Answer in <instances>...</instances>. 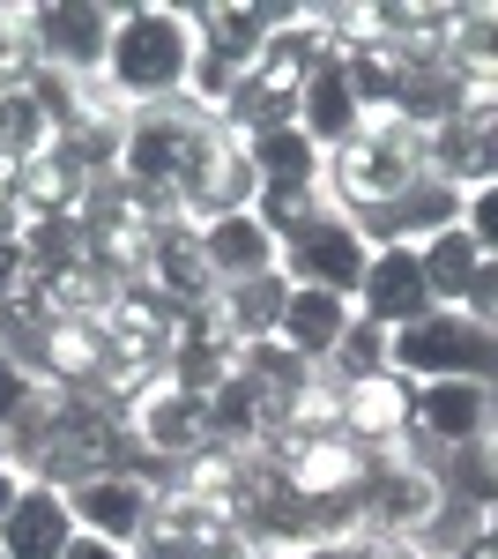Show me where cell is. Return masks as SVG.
<instances>
[{"label": "cell", "mask_w": 498, "mask_h": 559, "mask_svg": "<svg viewBox=\"0 0 498 559\" xmlns=\"http://www.w3.org/2000/svg\"><path fill=\"white\" fill-rule=\"evenodd\" d=\"M194 23L186 8H120L112 23V52H105V83L134 97V105H165L186 97L194 83Z\"/></svg>", "instance_id": "obj_1"}, {"label": "cell", "mask_w": 498, "mask_h": 559, "mask_svg": "<svg viewBox=\"0 0 498 559\" xmlns=\"http://www.w3.org/2000/svg\"><path fill=\"white\" fill-rule=\"evenodd\" d=\"M387 373L394 381H484L498 388V329L484 321H469L454 306H439V313H424L410 329H394L387 336Z\"/></svg>", "instance_id": "obj_2"}, {"label": "cell", "mask_w": 498, "mask_h": 559, "mask_svg": "<svg viewBox=\"0 0 498 559\" xmlns=\"http://www.w3.org/2000/svg\"><path fill=\"white\" fill-rule=\"evenodd\" d=\"M328 179H335V194L350 202V216L387 210L402 187L424 179V134L402 128L394 112H365V128L350 134L342 150H328Z\"/></svg>", "instance_id": "obj_3"}, {"label": "cell", "mask_w": 498, "mask_h": 559, "mask_svg": "<svg viewBox=\"0 0 498 559\" xmlns=\"http://www.w3.org/2000/svg\"><path fill=\"white\" fill-rule=\"evenodd\" d=\"M365 261H373V247H365L350 210H320L297 239H283V276L313 284V292H335L350 306H357V284H365Z\"/></svg>", "instance_id": "obj_4"}, {"label": "cell", "mask_w": 498, "mask_h": 559, "mask_svg": "<svg viewBox=\"0 0 498 559\" xmlns=\"http://www.w3.org/2000/svg\"><path fill=\"white\" fill-rule=\"evenodd\" d=\"M402 426L424 432V440H439L447 455H454V448H484L491 426H498V388H484V381H416Z\"/></svg>", "instance_id": "obj_5"}, {"label": "cell", "mask_w": 498, "mask_h": 559, "mask_svg": "<svg viewBox=\"0 0 498 559\" xmlns=\"http://www.w3.org/2000/svg\"><path fill=\"white\" fill-rule=\"evenodd\" d=\"M31 52L38 68H60V75H105V52H112V8H89V0H68V8H31Z\"/></svg>", "instance_id": "obj_6"}, {"label": "cell", "mask_w": 498, "mask_h": 559, "mask_svg": "<svg viewBox=\"0 0 498 559\" xmlns=\"http://www.w3.org/2000/svg\"><path fill=\"white\" fill-rule=\"evenodd\" d=\"M68 508H75V530L105 537V545H142V530L157 522V492L142 471H97L83 485H68Z\"/></svg>", "instance_id": "obj_7"}, {"label": "cell", "mask_w": 498, "mask_h": 559, "mask_svg": "<svg viewBox=\"0 0 498 559\" xmlns=\"http://www.w3.org/2000/svg\"><path fill=\"white\" fill-rule=\"evenodd\" d=\"M424 313H439L432 306V284H424V261L416 247H373L365 261V284H357V321H373V329H410Z\"/></svg>", "instance_id": "obj_8"}, {"label": "cell", "mask_w": 498, "mask_h": 559, "mask_svg": "<svg viewBox=\"0 0 498 559\" xmlns=\"http://www.w3.org/2000/svg\"><path fill=\"white\" fill-rule=\"evenodd\" d=\"M194 239H202V261L208 276L231 292V284H246V276H268V269H283V247L268 239V224L253 210H231V216H208L194 224Z\"/></svg>", "instance_id": "obj_9"}, {"label": "cell", "mask_w": 498, "mask_h": 559, "mask_svg": "<svg viewBox=\"0 0 498 559\" xmlns=\"http://www.w3.org/2000/svg\"><path fill=\"white\" fill-rule=\"evenodd\" d=\"M75 545V508H68V492L60 485H23V500H15V515L0 522V559H60Z\"/></svg>", "instance_id": "obj_10"}, {"label": "cell", "mask_w": 498, "mask_h": 559, "mask_svg": "<svg viewBox=\"0 0 498 559\" xmlns=\"http://www.w3.org/2000/svg\"><path fill=\"white\" fill-rule=\"evenodd\" d=\"M350 321H357V306L335 299V292H313V284H291V306H283V329H276V344L297 350L305 366L313 358H335V344L350 336Z\"/></svg>", "instance_id": "obj_11"}, {"label": "cell", "mask_w": 498, "mask_h": 559, "mask_svg": "<svg viewBox=\"0 0 498 559\" xmlns=\"http://www.w3.org/2000/svg\"><path fill=\"white\" fill-rule=\"evenodd\" d=\"M246 165H253L260 187H320L328 179V150L297 128V120H283V128L246 134Z\"/></svg>", "instance_id": "obj_12"}, {"label": "cell", "mask_w": 498, "mask_h": 559, "mask_svg": "<svg viewBox=\"0 0 498 559\" xmlns=\"http://www.w3.org/2000/svg\"><path fill=\"white\" fill-rule=\"evenodd\" d=\"M297 128L313 134L320 150H342L350 134L365 128V105H357V90L342 75V60H328V68L305 75V90H297Z\"/></svg>", "instance_id": "obj_13"}, {"label": "cell", "mask_w": 498, "mask_h": 559, "mask_svg": "<svg viewBox=\"0 0 498 559\" xmlns=\"http://www.w3.org/2000/svg\"><path fill=\"white\" fill-rule=\"evenodd\" d=\"M357 508L379 522V537H394V530H416V522L439 515V485L424 471H394V463H379L365 477V492H357Z\"/></svg>", "instance_id": "obj_14"}, {"label": "cell", "mask_w": 498, "mask_h": 559, "mask_svg": "<svg viewBox=\"0 0 498 559\" xmlns=\"http://www.w3.org/2000/svg\"><path fill=\"white\" fill-rule=\"evenodd\" d=\"M134 432H142L157 455H171V448H194V440L208 432V395H194V388H179V381L149 388V395L134 403Z\"/></svg>", "instance_id": "obj_15"}, {"label": "cell", "mask_w": 498, "mask_h": 559, "mask_svg": "<svg viewBox=\"0 0 498 559\" xmlns=\"http://www.w3.org/2000/svg\"><path fill=\"white\" fill-rule=\"evenodd\" d=\"M283 306H291V276H283V269L231 284V292H223V329H231V344H276Z\"/></svg>", "instance_id": "obj_16"}, {"label": "cell", "mask_w": 498, "mask_h": 559, "mask_svg": "<svg viewBox=\"0 0 498 559\" xmlns=\"http://www.w3.org/2000/svg\"><path fill=\"white\" fill-rule=\"evenodd\" d=\"M416 261H424V284H432V306H454L469 299V284H476V239L461 231V224H447V231H432L424 247H416Z\"/></svg>", "instance_id": "obj_17"}, {"label": "cell", "mask_w": 498, "mask_h": 559, "mask_svg": "<svg viewBox=\"0 0 498 559\" xmlns=\"http://www.w3.org/2000/svg\"><path fill=\"white\" fill-rule=\"evenodd\" d=\"M447 60L469 90L498 83V8H454V31H447Z\"/></svg>", "instance_id": "obj_18"}, {"label": "cell", "mask_w": 498, "mask_h": 559, "mask_svg": "<svg viewBox=\"0 0 498 559\" xmlns=\"http://www.w3.org/2000/svg\"><path fill=\"white\" fill-rule=\"evenodd\" d=\"M157 284H165L171 299H202L208 284H216V276H208V261H202V239H194V231H186V239H179V231H165V239H157Z\"/></svg>", "instance_id": "obj_19"}, {"label": "cell", "mask_w": 498, "mask_h": 559, "mask_svg": "<svg viewBox=\"0 0 498 559\" xmlns=\"http://www.w3.org/2000/svg\"><path fill=\"white\" fill-rule=\"evenodd\" d=\"M320 210H328V202H320V187H260V194H253V216L268 224V239H276V247L297 239Z\"/></svg>", "instance_id": "obj_20"}, {"label": "cell", "mask_w": 498, "mask_h": 559, "mask_svg": "<svg viewBox=\"0 0 498 559\" xmlns=\"http://www.w3.org/2000/svg\"><path fill=\"white\" fill-rule=\"evenodd\" d=\"M328 366H335V373H342L350 388L379 381V373H387V329H373V321H350V336L335 344Z\"/></svg>", "instance_id": "obj_21"}, {"label": "cell", "mask_w": 498, "mask_h": 559, "mask_svg": "<svg viewBox=\"0 0 498 559\" xmlns=\"http://www.w3.org/2000/svg\"><path fill=\"white\" fill-rule=\"evenodd\" d=\"M447 485H454V500H469V508H476V500L491 508L498 500V448L491 440H484V448H454V455H447Z\"/></svg>", "instance_id": "obj_22"}, {"label": "cell", "mask_w": 498, "mask_h": 559, "mask_svg": "<svg viewBox=\"0 0 498 559\" xmlns=\"http://www.w3.org/2000/svg\"><path fill=\"white\" fill-rule=\"evenodd\" d=\"M461 231L476 239L484 261H498V187H469L461 194Z\"/></svg>", "instance_id": "obj_23"}, {"label": "cell", "mask_w": 498, "mask_h": 559, "mask_svg": "<svg viewBox=\"0 0 498 559\" xmlns=\"http://www.w3.org/2000/svg\"><path fill=\"white\" fill-rule=\"evenodd\" d=\"M31 403H38V381H31V373H23V366L0 350V440H8V426H15Z\"/></svg>", "instance_id": "obj_24"}, {"label": "cell", "mask_w": 498, "mask_h": 559, "mask_svg": "<svg viewBox=\"0 0 498 559\" xmlns=\"http://www.w3.org/2000/svg\"><path fill=\"white\" fill-rule=\"evenodd\" d=\"M469 187H498V105L476 112V165H469Z\"/></svg>", "instance_id": "obj_25"}, {"label": "cell", "mask_w": 498, "mask_h": 559, "mask_svg": "<svg viewBox=\"0 0 498 559\" xmlns=\"http://www.w3.org/2000/svg\"><path fill=\"white\" fill-rule=\"evenodd\" d=\"M461 313H469V321H484V329H498V261H476V284H469Z\"/></svg>", "instance_id": "obj_26"}, {"label": "cell", "mask_w": 498, "mask_h": 559, "mask_svg": "<svg viewBox=\"0 0 498 559\" xmlns=\"http://www.w3.org/2000/svg\"><path fill=\"white\" fill-rule=\"evenodd\" d=\"M60 559H134V552H126V545H105V537H89V530H75V545H68Z\"/></svg>", "instance_id": "obj_27"}, {"label": "cell", "mask_w": 498, "mask_h": 559, "mask_svg": "<svg viewBox=\"0 0 498 559\" xmlns=\"http://www.w3.org/2000/svg\"><path fill=\"white\" fill-rule=\"evenodd\" d=\"M23 485H31L23 471H0V522L15 515V500H23Z\"/></svg>", "instance_id": "obj_28"}, {"label": "cell", "mask_w": 498, "mask_h": 559, "mask_svg": "<svg viewBox=\"0 0 498 559\" xmlns=\"http://www.w3.org/2000/svg\"><path fill=\"white\" fill-rule=\"evenodd\" d=\"M454 559H498V537H491V530H476V537H469Z\"/></svg>", "instance_id": "obj_29"}, {"label": "cell", "mask_w": 498, "mask_h": 559, "mask_svg": "<svg viewBox=\"0 0 498 559\" xmlns=\"http://www.w3.org/2000/svg\"><path fill=\"white\" fill-rule=\"evenodd\" d=\"M484 530H491V537H498V500H491V508H484Z\"/></svg>", "instance_id": "obj_30"}, {"label": "cell", "mask_w": 498, "mask_h": 559, "mask_svg": "<svg viewBox=\"0 0 498 559\" xmlns=\"http://www.w3.org/2000/svg\"><path fill=\"white\" fill-rule=\"evenodd\" d=\"M0 471H15V463H8V440H0Z\"/></svg>", "instance_id": "obj_31"}, {"label": "cell", "mask_w": 498, "mask_h": 559, "mask_svg": "<svg viewBox=\"0 0 498 559\" xmlns=\"http://www.w3.org/2000/svg\"><path fill=\"white\" fill-rule=\"evenodd\" d=\"M305 559H320V552H305Z\"/></svg>", "instance_id": "obj_32"}]
</instances>
